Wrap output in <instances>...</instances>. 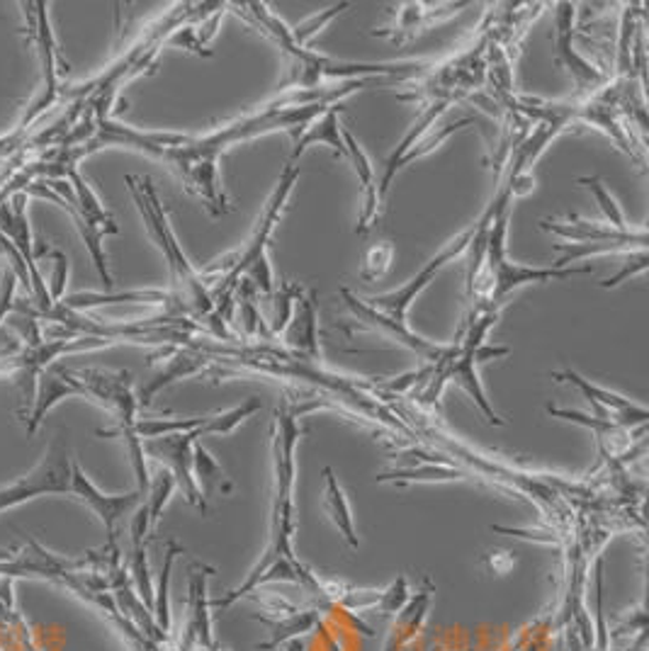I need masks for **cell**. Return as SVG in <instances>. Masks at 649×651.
Wrapping results in <instances>:
<instances>
[{
    "label": "cell",
    "instance_id": "6da1fadb",
    "mask_svg": "<svg viewBox=\"0 0 649 651\" xmlns=\"http://www.w3.org/2000/svg\"><path fill=\"white\" fill-rule=\"evenodd\" d=\"M382 78L348 81L341 88L321 90H292L283 93L278 100L263 105L260 110L246 113L232 122L216 127L208 135H178V131H141L135 127L119 125L107 115L95 117V129L91 139L78 149H71L74 159L81 161L93 151L105 147H127L151 156V159L166 163L178 175L180 183L192 195L200 198L214 216L230 212L226 195L220 178V166L224 153L236 143L273 135V131H287L297 141L305 135L315 119L327 113L331 105L341 103L348 95L377 86Z\"/></svg>",
    "mask_w": 649,
    "mask_h": 651
},
{
    "label": "cell",
    "instance_id": "7a4b0ae2",
    "mask_svg": "<svg viewBox=\"0 0 649 651\" xmlns=\"http://www.w3.org/2000/svg\"><path fill=\"white\" fill-rule=\"evenodd\" d=\"M299 412L290 402H283L273 414L270 438H273V511H270V542L263 552L260 562L254 572L246 576V581L224 594L222 598L210 600V608L216 612L230 610L238 598H246L263 584L270 581H290L305 586L309 594L319 596L321 608H331L327 598V586L323 578L311 574L295 557V479H297V442L302 438V426H299Z\"/></svg>",
    "mask_w": 649,
    "mask_h": 651
},
{
    "label": "cell",
    "instance_id": "3957f363",
    "mask_svg": "<svg viewBox=\"0 0 649 651\" xmlns=\"http://www.w3.org/2000/svg\"><path fill=\"white\" fill-rule=\"evenodd\" d=\"M50 493L76 499L98 515L107 533V547L117 545L119 523H123V517L129 511H135L143 501L137 489L129 493H119V497L103 493L88 479V474L83 472V467L76 462V457L71 452L66 440L58 436L50 442V450H46L42 462L34 467L32 472L20 477L13 484L0 487V513H6L10 509H15V505L28 503L38 497H50Z\"/></svg>",
    "mask_w": 649,
    "mask_h": 651
},
{
    "label": "cell",
    "instance_id": "277c9868",
    "mask_svg": "<svg viewBox=\"0 0 649 651\" xmlns=\"http://www.w3.org/2000/svg\"><path fill=\"white\" fill-rule=\"evenodd\" d=\"M238 8V13L248 18L254 25L266 34L290 58V83L297 86L295 90H321L323 83L331 78H339L341 83L348 81H363V78H394L396 83H404L406 78L418 76L428 64L424 62H402V64H365V62H339V58L323 56L309 46H297L292 40V28L270 13L266 3H244L232 6Z\"/></svg>",
    "mask_w": 649,
    "mask_h": 651
},
{
    "label": "cell",
    "instance_id": "5b68a950",
    "mask_svg": "<svg viewBox=\"0 0 649 651\" xmlns=\"http://www.w3.org/2000/svg\"><path fill=\"white\" fill-rule=\"evenodd\" d=\"M299 180V168L295 161H287L283 173L278 178V185L270 192V198L263 207L254 234L246 241V246L234 253V256L220 260L216 265H210L202 275H216V292L220 297L230 299L238 277H246V280L258 289V295L273 297L275 292V277H273V265H270V244L275 236V228L280 224V216L290 202L292 190Z\"/></svg>",
    "mask_w": 649,
    "mask_h": 651
},
{
    "label": "cell",
    "instance_id": "8992f818",
    "mask_svg": "<svg viewBox=\"0 0 649 651\" xmlns=\"http://www.w3.org/2000/svg\"><path fill=\"white\" fill-rule=\"evenodd\" d=\"M127 188L131 192V200L141 212V220L147 224L149 234L153 238V244L159 246L163 253V258L168 263V270H171V280H173V305L175 309H188L195 311L198 317H210L214 311L216 301L214 295L210 292V285L204 280L202 270H198L195 265L190 263L185 256L183 246L178 244V238L173 234L171 224H168V212L161 204L159 192H156L151 178H135L127 175Z\"/></svg>",
    "mask_w": 649,
    "mask_h": 651
},
{
    "label": "cell",
    "instance_id": "52a82bcc",
    "mask_svg": "<svg viewBox=\"0 0 649 651\" xmlns=\"http://www.w3.org/2000/svg\"><path fill=\"white\" fill-rule=\"evenodd\" d=\"M475 236V226L465 228L462 234L455 236L453 241H448L446 246L440 248L438 256H433L424 268H421L412 280H408L406 285H402L400 289H394V292H387V295H380V297H370L365 299L368 305L372 309H377L380 313H384V317H390L394 321H404L406 323V317H408V309H412L414 301L426 292V287L436 280L438 273L446 268L448 263H453L455 258H460L462 253H467V248H470V241Z\"/></svg>",
    "mask_w": 649,
    "mask_h": 651
},
{
    "label": "cell",
    "instance_id": "ba28073f",
    "mask_svg": "<svg viewBox=\"0 0 649 651\" xmlns=\"http://www.w3.org/2000/svg\"><path fill=\"white\" fill-rule=\"evenodd\" d=\"M341 299H343L345 309L351 311L355 329L377 333L380 339L406 348V351L416 353L421 360H426V365H436L438 360L443 357V353H446L448 345L430 343L426 339H421L416 331L408 329V323L384 317V313H380L377 309H372L365 299H360L358 295H353L348 287H341Z\"/></svg>",
    "mask_w": 649,
    "mask_h": 651
},
{
    "label": "cell",
    "instance_id": "9c48e42d",
    "mask_svg": "<svg viewBox=\"0 0 649 651\" xmlns=\"http://www.w3.org/2000/svg\"><path fill=\"white\" fill-rule=\"evenodd\" d=\"M22 15H25V32L30 34L42 64V95L30 105L25 119H22V125H28L40 113H44L46 107H52L58 100V50L50 20V6L22 3Z\"/></svg>",
    "mask_w": 649,
    "mask_h": 651
},
{
    "label": "cell",
    "instance_id": "30bf717a",
    "mask_svg": "<svg viewBox=\"0 0 649 651\" xmlns=\"http://www.w3.org/2000/svg\"><path fill=\"white\" fill-rule=\"evenodd\" d=\"M200 428L190 430V433H173V436L143 440V455L153 457V460L166 462L168 465L166 469L173 474L175 487L183 491L188 503L195 505V509H200V511H208L204 493L198 487L195 474H192V448H195V442H200V433H198Z\"/></svg>",
    "mask_w": 649,
    "mask_h": 651
},
{
    "label": "cell",
    "instance_id": "8fae6325",
    "mask_svg": "<svg viewBox=\"0 0 649 651\" xmlns=\"http://www.w3.org/2000/svg\"><path fill=\"white\" fill-rule=\"evenodd\" d=\"M555 382H567L572 387L579 392L584 399L592 404V416L596 418H604V420H613V424H618L623 428H642L647 426V408L635 404L630 399H625V396L610 392L606 387H598L592 380L582 377L579 372L574 370H560V372H552L550 375Z\"/></svg>",
    "mask_w": 649,
    "mask_h": 651
},
{
    "label": "cell",
    "instance_id": "7c38bea8",
    "mask_svg": "<svg viewBox=\"0 0 649 651\" xmlns=\"http://www.w3.org/2000/svg\"><path fill=\"white\" fill-rule=\"evenodd\" d=\"M574 18H576V6L572 3H557L555 6V28H557V38H555V62L567 71L572 81L576 83V88L582 93H596L598 88H604L608 83L606 71H600L594 62H588L586 56L576 52L574 46Z\"/></svg>",
    "mask_w": 649,
    "mask_h": 651
},
{
    "label": "cell",
    "instance_id": "4fadbf2b",
    "mask_svg": "<svg viewBox=\"0 0 649 651\" xmlns=\"http://www.w3.org/2000/svg\"><path fill=\"white\" fill-rule=\"evenodd\" d=\"M260 606H263V612H254L251 618L268 625L270 627V639L268 642L263 644H256L258 651H270V649H278L283 647L285 642H290V639H299L302 634H309L311 630H315L317 622H319V608H307L302 610L299 606H295V602L285 600V598H266L260 600L256 598Z\"/></svg>",
    "mask_w": 649,
    "mask_h": 651
},
{
    "label": "cell",
    "instance_id": "5bb4252c",
    "mask_svg": "<svg viewBox=\"0 0 649 651\" xmlns=\"http://www.w3.org/2000/svg\"><path fill=\"white\" fill-rule=\"evenodd\" d=\"M283 341L290 348L292 355L302 363L317 365L321 363V345H319V309H317V289H305L299 292L292 317L283 331Z\"/></svg>",
    "mask_w": 649,
    "mask_h": 651
},
{
    "label": "cell",
    "instance_id": "9a60e30c",
    "mask_svg": "<svg viewBox=\"0 0 649 651\" xmlns=\"http://www.w3.org/2000/svg\"><path fill=\"white\" fill-rule=\"evenodd\" d=\"M214 574L212 566L192 564L190 581H188V627L185 639L180 651H190L192 647H202L208 651H220L212 637V618H210V600H208V578Z\"/></svg>",
    "mask_w": 649,
    "mask_h": 651
},
{
    "label": "cell",
    "instance_id": "2e32d148",
    "mask_svg": "<svg viewBox=\"0 0 649 651\" xmlns=\"http://www.w3.org/2000/svg\"><path fill=\"white\" fill-rule=\"evenodd\" d=\"M543 232L555 234L560 238H567L572 244H604V241H618V244H632L647 248V232L645 228H630V232H618V228L608 226L606 222H588L582 216H567L564 222L557 220H543L540 222Z\"/></svg>",
    "mask_w": 649,
    "mask_h": 651
},
{
    "label": "cell",
    "instance_id": "e0dca14e",
    "mask_svg": "<svg viewBox=\"0 0 649 651\" xmlns=\"http://www.w3.org/2000/svg\"><path fill=\"white\" fill-rule=\"evenodd\" d=\"M343 141H345V161L355 168V175L360 180V190H363V210H360L355 234H368L377 222L380 204H382L375 166H372L368 151L360 147L358 139L353 137V131L345 129V127H343Z\"/></svg>",
    "mask_w": 649,
    "mask_h": 651
},
{
    "label": "cell",
    "instance_id": "ac0fdd59",
    "mask_svg": "<svg viewBox=\"0 0 649 651\" xmlns=\"http://www.w3.org/2000/svg\"><path fill=\"white\" fill-rule=\"evenodd\" d=\"M460 8H465V3H402L396 8L392 25L377 30L375 38H387L394 44H402L424 32L430 22L458 13Z\"/></svg>",
    "mask_w": 649,
    "mask_h": 651
},
{
    "label": "cell",
    "instance_id": "d6986e66",
    "mask_svg": "<svg viewBox=\"0 0 649 651\" xmlns=\"http://www.w3.org/2000/svg\"><path fill=\"white\" fill-rule=\"evenodd\" d=\"M433 594H436V586H433L430 578L426 576L421 588L416 590V594H412V598H408V602L402 608L400 620H396V625L392 627L384 651H404L414 642L416 634L421 632V627H424L428 618Z\"/></svg>",
    "mask_w": 649,
    "mask_h": 651
},
{
    "label": "cell",
    "instance_id": "ffe728a7",
    "mask_svg": "<svg viewBox=\"0 0 649 651\" xmlns=\"http://www.w3.org/2000/svg\"><path fill=\"white\" fill-rule=\"evenodd\" d=\"M343 113V103H336L331 105L327 113H321L315 122L307 127V131L302 137L295 141V149L290 161L297 163L299 156H302L309 147H315V143H323V147H329L333 151V156H339V159L345 161V141H343V127L339 122V115Z\"/></svg>",
    "mask_w": 649,
    "mask_h": 651
},
{
    "label": "cell",
    "instance_id": "44dd1931",
    "mask_svg": "<svg viewBox=\"0 0 649 651\" xmlns=\"http://www.w3.org/2000/svg\"><path fill=\"white\" fill-rule=\"evenodd\" d=\"M323 511L329 513L331 523L336 525V530L343 535V540L351 545L353 549L360 545L358 533H355V521H353V513H351V503H348L345 491L341 487L339 477L331 467L323 469Z\"/></svg>",
    "mask_w": 649,
    "mask_h": 651
},
{
    "label": "cell",
    "instance_id": "7402d4cb",
    "mask_svg": "<svg viewBox=\"0 0 649 651\" xmlns=\"http://www.w3.org/2000/svg\"><path fill=\"white\" fill-rule=\"evenodd\" d=\"M210 360L208 355H204L202 351H198V348H192V351H180L173 355V360H168V365L156 375L147 387H143L139 392V402L143 406H149L151 399L156 394H159L163 387H168V384H173L175 380H183V377H192L198 375V372L204 370V365H208Z\"/></svg>",
    "mask_w": 649,
    "mask_h": 651
},
{
    "label": "cell",
    "instance_id": "603a6c76",
    "mask_svg": "<svg viewBox=\"0 0 649 651\" xmlns=\"http://www.w3.org/2000/svg\"><path fill=\"white\" fill-rule=\"evenodd\" d=\"M467 477L470 474L455 465L426 462V465H416V467H406V469H394V472H384V474L375 477V481L377 484L406 487V484H414V481H424V484H443V481H462Z\"/></svg>",
    "mask_w": 649,
    "mask_h": 651
},
{
    "label": "cell",
    "instance_id": "cb8c5ba5",
    "mask_svg": "<svg viewBox=\"0 0 649 651\" xmlns=\"http://www.w3.org/2000/svg\"><path fill=\"white\" fill-rule=\"evenodd\" d=\"M192 474H195V481L202 493L232 491V481L226 479L222 465L216 462L200 442H195V448H192Z\"/></svg>",
    "mask_w": 649,
    "mask_h": 651
},
{
    "label": "cell",
    "instance_id": "d4e9b609",
    "mask_svg": "<svg viewBox=\"0 0 649 651\" xmlns=\"http://www.w3.org/2000/svg\"><path fill=\"white\" fill-rule=\"evenodd\" d=\"M263 408L258 396H251L242 406H234L230 412H222V414H214L208 416L204 420V426L198 430L200 438H208V436H230L238 426L244 424L246 418H251L254 414H258Z\"/></svg>",
    "mask_w": 649,
    "mask_h": 651
},
{
    "label": "cell",
    "instance_id": "484cf974",
    "mask_svg": "<svg viewBox=\"0 0 649 651\" xmlns=\"http://www.w3.org/2000/svg\"><path fill=\"white\" fill-rule=\"evenodd\" d=\"M175 479L173 474L168 472V469H159L149 481V491H147V499H143V503H147V511H149V523H151V530L159 525L161 515H163V509L168 505V501H171L173 491H175Z\"/></svg>",
    "mask_w": 649,
    "mask_h": 651
},
{
    "label": "cell",
    "instance_id": "4316f807",
    "mask_svg": "<svg viewBox=\"0 0 649 651\" xmlns=\"http://www.w3.org/2000/svg\"><path fill=\"white\" fill-rule=\"evenodd\" d=\"M579 185H584L588 192H592L596 204L600 207V212H604V216H606L608 226L618 228V232H630L628 220H625L618 200L610 195V190L604 185V180L596 178V175L594 178H579Z\"/></svg>",
    "mask_w": 649,
    "mask_h": 651
},
{
    "label": "cell",
    "instance_id": "83f0119b",
    "mask_svg": "<svg viewBox=\"0 0 649 651\" xmlns=\"http://www.w3.org/2000/svg\"><path fill=\"white\" fill-rule=\"evenodd\" d=\"M180 552H183V547H180L178 542H173V540L168 542L166 562H163L161 581H159V594H156V598H153V620L163 632L171 630V612H168V584H171V569H173V562Z\"/></svg>",
    "mask_w": 649,
    "mask_h": 651
},
{
    "label": "cell",
    "instance_id": "f1b7e54d",
    "mask_svg": "<svg viewBox=\"0 0 649 651\" xmlns=\"http://www.w3.org/2000/svg\"><path fill=\"white\" fill-rule=\"evenodd\" d=\"M392 260H394V248L392 244H387V241H384V244L370 246L363 256V265H360V280L363 282L382 280V277L390 273Z\"/></svg>",
    "mask_w": 649,
    "mask_h": 651
},
{
    "label": "cell",
    "instance_id": "f546056e",
    "mask_svg": "<svg viewBox=\"0 0 649 651\" xmlns=\"http://www.w3.org/2000/svg\"><path fill=\"white\" fill-rule=\"evenodd\" d=\"M302 292V287L295 285V282H280V287L273 292V301H275V311H273V319H270V333H283L287 321L292 317V309H295V301Z\"/></svg>",
    "mask_w": 649,
    "mask_h": 651
},
{
    "label": "cell",
    "instance_id": "4dcf8cb0",
    "mask_svg": "<svg viewBox=\"0 0 649 651\" xmlns=\"http://www.w3.org/2000/svg\"><path fill=\"white\" fill-rule=\"evenodd\" d=\"M351 8V3H339V6H331L327 13H317V15H311L309 20H305L302 25H297L295 30H292V40H295V44L297 46H307L309 44V40L315 38V34H319L323 28L327 25H331V22L339 18L341 13H345V10Z\"/></svg>",
    "mask_w": 649,
    "mask_h": 651
},
{
    "label": "cell",
    "instance_id": "1f68e13d",
    "mask_svg": "<svg viewBox=\"0 0 649 651\" xmlns=\"http://www.w3.org/2000/svg\"><path fill=\"white\" fill-rule=\"evenodd\" d=\"M408 598H412V590H408V581H406V576L402 574L390 588L382 590L375 610L380 615H400L402 608L408 602Z\"/></svg>",
    "mask_w": 649,
    "mask_h": 651
},
{
    "label": "cell",
    "instance_id": "d6a6232c",
    "mask_svg": "<svg viewBox=\"0 0 649 651\" xmlns=\"http://www.w3.org/2000/svg\"><path fill=\"white\" fill-rule=\"evenodd\" d=\"M46 253H50L52 256V260H54V277H52V282H50V297H52V301L56 305V301H62L64 299V292H66V280H68V258L64 256L62 250H56V248H46Z\"/></svg>",
    "mask_w": 649,
    "mask_h": 651
},
{
    "label": "cell",
    "instance_id": "836d02e7",
    "mask_svg": "<svg viewBox=\"0 0 649 651\" xmlns=\"http://www.w3.org/2000/svg\"><path fill=\"white\" fill-rule=\"evenodd\" d=\"M18 275L13 268H8L0 277V323L6 321V317L10 311L15 309V301H18Z\"/></svg>",
    "mask_w": 649,
    "mask_h": 651
},
{
    "label": "cell",
    "instance_id": "e575fe53",
    "mask_svg": "<svg viewBox=\"0 0 649 651\" xmlns=\"http://www.w3.org/2000/svg\"><path fill=\"white\" fill-rule=\"evenodd\" d=\"M600 602H604V562L596 564V608H600ZM598 651H606V632H604V615L598 610Z\"/></svg>",
    "mask_w": 649,
    "mask_h": 651
},
{
    "label": "cell",
    "instance_id": "d590c367",
    "mask_svg": "<svg viewBox=\"0 0 649 651\" xmlns=\"http://www.w3.org/2000/svg\"><path fill=\"white\" fill-rule=\"evenodd\" d=\"M647 268V253H642L640 258H637V263L632 265V268H623L616 277H608V280L600 282V287L604 289H610V287H618L623 280H628V277H632L635 273H642Z\"/></svg>",
    "mask_w": 649,
    "mask_h": 651
},
{
    "label": "cell",
    "instance_id": "8d00e7d4",
    "mask_svg": "<svg viewBox=\"0 0 649 651\" xmlns=\"http://www.w3.org/2000/svg\"><path fill=\"white\" fill-rule=\"evenodd\" d=\"M280 651H305L302 639H290V642H285Z\"/></svg>",
    "mask_w": 649,
    "mask_h": 651
}]
</instances>
